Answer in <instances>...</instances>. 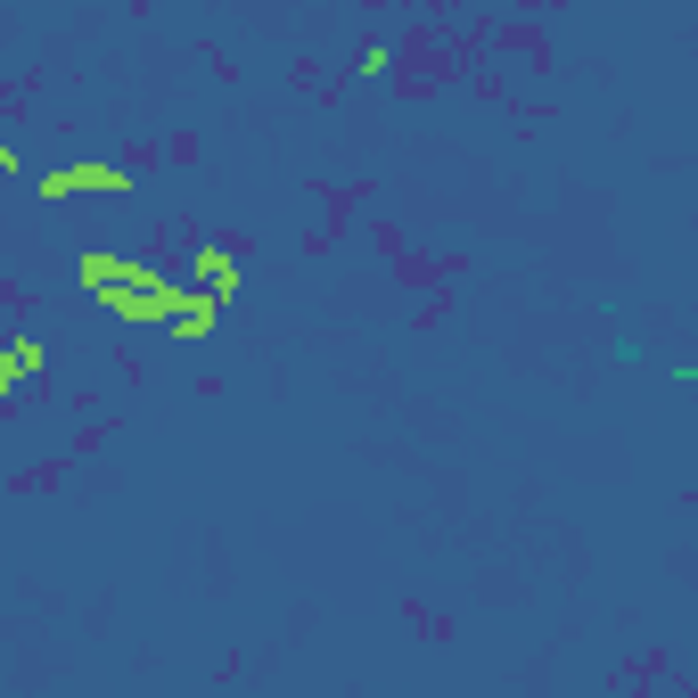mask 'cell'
I'll return each instance as SVG.
<instances>
[{
    "label": "cell",
    "instance_id": "1",
    "mask_svg": "<svg viewBox=\"0 0 698 698\" xmlns=\"http://www.w3.org/2000/svg\"><path fill=\"white\" fill-rule=\"evenodd\" d=\"M33 362H41V353H33V337H17V345H9V379H33Z\"/></svg>",
    "mask_w": 698,
    "mask_h": 698
}]
</instances>
